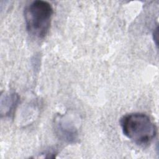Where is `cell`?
<instances>
[{"label": "cell", "instance_id": "1", "mask_svg": "<svg viewBox=\"0 0 159 159\" xmlns=\"http://www.w3.org/2000/svg\"><path fill=\"white\" fill-rule=\"evenodd\" d=\"M120 125L124 135L138 145H148L157 136L156 125L143 113L127 114L120 119Z\"/></svg>", "mask_w": 159, "mask_h": 159}, {"label": "cell", "instance_id": "2", "mask_svg": "<svg viewBox=\"0 0 159 159\" xmlns=\"http://www.w3.org/2000/svg\"><path fill=\"white\" fill-rule=\"evenodd\" d=\"M53 14V7L47 1L36 0L27 5L24 15L29 34L36 38H44L49 31Z\"/></svg>", "mask_w": 159, "mask_h": 159}, {"label": "cell", "instance_id": "3", "mask_svg": "<svg viewBox=\"0 0 159 159\" xmlns=\"http://www.w3.org/2000/svg\"><path fill=\"white\" fill-rule=\"evenodd\" d=\"M55 132L61 140L68 143H75L78 140V130L72 119L67 115H60L54 120Z\"/></svg>", "mask_w": 159, "mask_h": 159}, {"label": "cell", "instance_id": "4", "mask_svg": "<svg viewBox=\"0 0 159 159\" xmlns=\"http://www.w3.org/2000/svg\"><path fill=\"white\" fill-rule=\"evenodd\" d=\"M19 99V96L15 93H11L6 96L4 95V97L2 96L1 105L4 104V108L1 109V110H2L3 109H6L4 110V112L3 113L5 116H10L13 113L18 104Z\"/></svg>", "mask_w": 159, "mask_h": 159}]
</instances>
